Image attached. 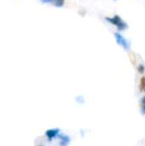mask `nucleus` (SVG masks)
<instances>
[{
    "label": "nucleus",
    "mask_w": 145,
    "mask_h": 146,
    "mask_svg": "<svg viewBox=\"0 0 145 146\" xmlns=\"http://www.w3.org/2000/svg\"><path fill=\"white\" fill-rule=\"evenodd\" d=\"M140 90L141 92H145V77H142L141 80H140Z\"/></svg>",
    "instance_id": "obj_6"
},
{
    "label": "nucleus",
    "mask_w": 145,
    "mask_h": 146,
    "mask_svg": "<svg viewBox=\"0 0 145 146\" xmlns=\"http://www.w3.org/2000/svg\"><path fill=\"white\" fill-rule=\"evenodd\" d=\"M114 37H115L116 43H117L118 45H120V46H121L124 50H126V51L129 50V49H130L129 43H128V41L126 40V39L124 38L121 34H119V33H114Z\"/></svg>",
    "instance_id": "obj_3"
},
{
    "label": "nucleus",
    "mask_w": 145,
    "mask_h": 146,
    "mask_svg": "<svg viewBox=\"0 0 145 146\" xmlns=\"http://www.w3.org/2000/svg\"><path fill=\"white\" fill-rule=\"evenodd\" d=\"M141 111H142V113L145 114V96L141 100Z\"/></svg>",
    "instance_id": "obj_7"
},
{
    "label": "nucleus",
    "mask_w": 145,
    "mask_h": 146,
    "mask_svg": "<svg viewBox=\"0 0 145 146\" xmlns=\"http://www.w3.org/2000/svg\"><path fill=\"white\" fill-rule=\"evenodd\" d=\"M43 3H51L57 7H62L64 5V0H41Z\"/></svg>",
    "instance_id": "obj_5"
},
{
    "label": "nucleus",
    "mask_w": 145,
    "mask_h": 146,
    "mask_svg": "<svg viewBox=\"0 0 145 146\" xmlns=\"http://www.w3.org/2000/svg\"><path fill=\"white\" fill-rule=\"evenodd\" d=\"M59 139H60L59 140V145L60 146H69V144L71 143V140H72V138L67 134H60Z\"/></svg>",
    "instance_id": "obj_4"
},
{
    "label": "nucleus",
    "mask_w": 145,
    "mask_h": 146,
    "mask_svg": "<svg viewBox=\"0 0 145 146\" xmlns=\"http://www.w3.org/2000/svg\"><path fill=\"white\" fill-rule=\"evenodd\" d=\"M60 134H61L60 128H50L45 131V136L47 137L49 142H52L55 138H58Z\"/></svg>",
    "instance_id": "obj_2"
},
{
    "label": "nucleus",
    "mask_w": 145,
    "mask_h": 146,
    "mask_svg": "<svg viewBox=\"0 0 145 146\" xmlns=\"http://www.w3.org/2000/svg\"><path fill=\"white\" fill-rule=\"evenodd\" d=\"M137 71H138V73L143 74V73H144V71H145L144 66H143V65H139V66H138V68H137Z\"/></svg>",
    "instance_id": "obj_8"
},
{
    "label": "nucleus",
    "mask_w": 145,
    "mask_h": 146,
    "mask_svg": "<svg viewBox=\"0 0 145 146\" xmlns=\"http://www.w3.org/2000/svg\"><path fill=\"white\" fill-rule=\"evenodd\" d=\"M38 146H44V145H38Z\"/></svg>",
    "instance_id": "obj_9"
},
{
    "label": "nucleus",
    "mask_w": 145,
    "mask_h": 146,
    "mask_svg": "<svg viewBox=\"0 0 145 146\" xmlns=\"http://www.w3.org/2000/svg\"><path fill=\"white\" fill-rule=\"evenodd\" d=\"M105 20L107 22H109L110 24L114 25L118 29V31H123L127 29V24L123 21V20L120 18V16L114 15L113 17H105Z\"/></svg>",
    "instance_id": "obj_1"
}]
</instances>
